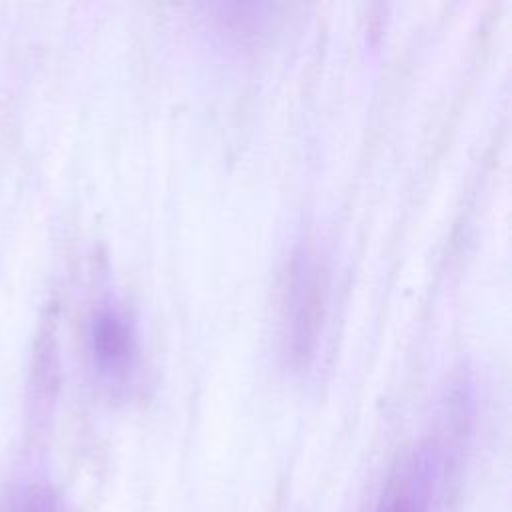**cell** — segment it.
<instances>
[{
  "instance_id": "1",
  "label": "cell",
  "mask_w": 512,
  "mask_h": 512,
  "mask_svg": "<svg viewBox=\"0 0 512 512\" xmlns=\"http://www.w3.org/2000/svg\"><path fill=\"white\" fill-rule=\"evenodd\" d=\"M322 306V268L308 250L298 252L288 268L284 288V338L286 350L302 356L310 350L320 320Z\"/></svg>"
},
{
  "instance_id": "2",
  "label": "cell",
  "mask_w": 512,
  "mask_h": 512,
  "mask_svg": "<svg viewBox=\"0 0 512 512\" xmlns=\"http://www.w3.org/2000/svg\"><path fill=\"white\" fill-rule=\"evenodd\" d=\"M88 344L96 370L110 382L128 376L136 356V332L126 310L114 300H102L90 314Z\"/></svg>"
},
{
  "instance_id": "3",
  "label": "cell",
  "mask_w": 512,
  "mask_h": 512,
  "mask_svg": "<svg viewBox=\"0 0 512 512\" xmlns=\"http://www.w3.org/2000/svg\"><path fill=\"white\" fill-rule=\"evenodd\" d=\"M440 454L436 446H420L390 476L376 512H430Z\"/></svg>"
},
{
  "instance_id": "4",
  "label": "cell",
  "mask_w": 512,
  "mask_h": 512,
  "mask_svg": "<svg viewBox=\"0 0 512 512\" xmlns=\"http://www.w3.org/2000/svg\"><path fill=\"white\" fill-rule=\"evenodd\" d=\"M4 512H70L46 486H28L10 498Z\"/></svg>"
}]
</instances>
